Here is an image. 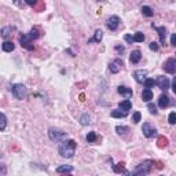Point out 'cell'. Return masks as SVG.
I'll return each instance as SVG.
<instances>
[{
    "label": "cell",
    "mask_w": 176,
    "mask_h": 176,
    "mask_svg": "<svg viewBox=\"0 0 176 176\" xmlns=\"http://www.w3.org/2000/svg\"><path fill=\"white\" fill-rule=\"evenodd\" d=\"M76 147H77V143L73 139H67V140H61L59 146H58V153L61 157L63 158H72L74 155Z\"/></svg>",
    "instance_id": "6da1fadb"
},
{
    "label": "cell",
    "mask_w": 176,
    "mask_h": 176,
    "mask_svg": "<svg viewBox=\"0 0 176 176\" xmlns=\"http://www.w3.org/2000/svg\"><path fill=\"white\" fill-rule=\"evenodd\" d=\"M153 165H154V161L146 160V161H143V162H140L139 165H138L136 168H135L134 171L131 172V174H132V175H138V176L147 175V174H150V171H151V168H153Z\"/></svg>",
    "instance_id": "7a4b0ae2"
},
{
    "label": "cell",
    "mask_w": 176,
    "mask_h": 176,
    "mask_svg": "<svg viewBox=\"0 0 176 176\" xmlns=\"http://www.w3.org/2000/svg\"><path fill=\"white\" fill-rule=\"evenodd\" d=\"M48 136L50 139L52 140V142H61V140L66 139L67 138V134L61 130H58V128H50L48 130Z\"/></svg>",
    "instance_id": "3957f363"
},
{
    "label": "cell",
    "mask_w": 176,
    "mask_h": 176,
    "mask_svg": "<svg viewBox=\"0 0 176 176\" xmlns=\"http://www.w3.org/2000/svg\"><path fill=\"white\" fill-rule=\"evenodd\" d=\"M11 92H13L14 98H17V99H23L28 95L26 87L23 86V84H14L13 88H11Z\"/></svg>",
    "instance_id": "277c9868"
},
{
    "label": "cell",
    "mask_w": 176,
    "mask_h": 176,
    "mask_svg": "<svg viewBox=\"0 0 176 176\" xmlns=\"http://www.w3.org/2000/svg\"><path fill=\"white\" fill-rule=\"evenodd\" d=\"M142 132L146 138H153L154 135L157 134V130H155V127H153L150 122H145L142 127Z\"/></svg>",
    "instance_id": "5b68a950"
},
{
    "label": "cell",
    "mask_w": 176,
    "mask_h": 176,
    "mask_svg": "<svg viewBox=\"0 0 176 176\" xmlns=\"http://www.w3.org/2000/svg\"><path fill=\"white\" fill-rule=\"evenodd\" d=\"M162 69L165 70L166 73L174 74V73L176 72V58H169V59H166V62L164 63Z\"/></svg>",
    "instance_id": "8992f818"
},
{
    "label": "cell",
    "mask_w": 176,
    "mask_h": 176,
    "mask_svg": "<svg viewBox=\"0 0 176 176\" xmlns=\"http://www.w3.org/2000/svg\"><path fill=\"white\" fill-rule=\"evenodd\" d=\"M155 84L158 86V88L162 91H166L169 88V78L165 77V76H158L157 80H155Z\"/></svg>",
    "instance_id": "52a82bcc"
},
{
    "label": "cell",
    "mask_w": 176,
    "mask_h": 176,
    "mask_svg": "<svg viewBox=\"0 0 176 176\" xmlns=\"http://www.w3.org/2000/svg\"><path fill=\"white\" fill-rule=\"evenodd\" d=\"M106 26L110 29V30H117V28L120 26V18L117 15H113V17H110L109 19H107V22H106Z\"/></svg>",
    "instance_id": "ba28073f"
},
{
    "label": "cell",
    "mask_w": 176,
    "mask_h": 176,
    "mask_svg": "<svg viewBox=\"0 0 176 176\" xmlns=\"http://www.w3.org/2000/svg\"><path fill=\"white\" fill-rule=\"evenodd\" d=\"M146 76H147V70H135L134 72V78L138 81V83H145L146 80Z\"/></svg>",
    "instance_id": "9c48e42d"
},
{
    "label": "cell",
    "mask_w": 176,
    "mask_h": 176,
    "mask_svg": "<svg viewBox=\"0 0 176 176\" xmlns=\"http://www.w3.org/2000/svg\"><path fill=\"white\" fill-rule=\"evenodd\" d=\"M19 42H21V46L25 47L26 50H29V51H32V50H34V47L30 44L32 40L29 39L28 34H21V37H19Z\"/></svg>",
    "instance_id": "30bf717a"
},
{
    "label": "cell",
    "mask_w": 176,
    "mask_h": 176,
    "mask_svg": "<svg viewBox=\"0 0 176 176\" xmlns=\"http://www.w3.org/2000/svg\"><path fill=\"white\" fill-rule=\"evenodd\" d=\"M122 66H124L122 61L121 59H116V61H113V62L109 65V69H110L111 73H118L120 70L122 69Z\"/></svg>",
    "instance_id": "8fae6325"
},
{
    "label": "cell",
    "mask_w": 176,
    "mask_h": 176,
    "mask_svg": "<svg viewBox=\"0 0 176 176\" xmlns=\"http://www.w3.org/2000/svg\"><path fill=\"white\" fill-rule=\"evenodd\" d=\"M117 91H118L120 95H122L125 99H130V98H132V95H134V92H132L131 88L124 87V86H120L118 88H117Z\"/></svg>",
    "instance_id": "7c38bea8"
},
{
    "label": "cell",
    "mask_w": 176,
    "mask_h": 176,
    "mask_svg": "<svg viewBox=\"0 0 176 176\" xmlns=\"http://www.w3.org/2000/svg\"><path fill=\"white\" fill-rule=\"evenodd\" d=\"M153 28L158 32V34H160V42H161V44H165V39H166V29L164 28V26H155L154 23H153Z\"/></svg>",
    "instance_id": "4fadbf2b"
},
{
    "label": "cell",
    "mask_w": 176,
    "mask_h": 176,
    "mask_svg": "<svg viewBox=\"0 0 176 176\" xmlns=\"http://www.w3.org/2000/svg\"><path fill=\"white\" fill-rule=\"evenodd\" d=\"M140 58H142V52L139 51V50H135V51L131 52V57H130V62L131 63H138L140 61Z\"/></svg>",
    "instance_id": "5bb4252c"
},
{
    "label": "cell",
    "mask_w": 176,
    "mask_h": 176,
    "mask_svg": "<svg viewBox=\"0 0 176 176\" xmlns=\"http://www.w3.org/2000/svg\"><path fill=\"white\" fill-rule=\"evenodd\" d=\"M142 99L145 102H150L151 99H153V92H151L150 88H145L142 92Z\"/></svg>",
    "instance_id": "9a60e30c"
},
{
    "label": "cell",
    "mask_w": 176,
    "mask_h": 176,
    "mask_svg": "<svg viewBox=\"0 0 176 176\" xmlns=\"http://www.w3.org/2000/svg\"><path fill=\"white\" fill-rule=\"evenodd\" d=\"M13 32H14L13 26H4V28L2 29V37L3 39H8V37L13 34Z\"/></svg>",
    "instance_id": "2e32d148"
},
{
    "label": "cell",
    "mask_w": 176,
    "mask_h": 176,
    "mask_svg": "<svg viewBox=\"0 0 176 176\" xmlns=\"http://www.w3.org/2000/svg\"><path fill=\"white\" fill-rule=\"evenodd\" d=\"M168 105H169V96L168 95H161L160 99H158V106L162 107V109H165Z\"/></svg>",
    "instance_id": "e0dca14e"
},
{
    "label": "cell",
    "mask_w": 176,
    "mask_h": 176,
    "mask_svg": "<svg viewBox=\"0 0 176 176\" xmlns=\"http://www.w3.org/2000/svg\"><path fill=\"white\" fill-rule=\"evenodd\" d=\"M118 107H120L121 110H124V111H128V110H131V109H132V102L130 101V99H125V101L120 102Z\"/></svg>",
    "instance_id": "ac0fdd59"
},
{
    "label": "cell",
    "mask_w": 176,
    "mask_h": 176,
    "mask_svg": "<svg viewBox=\"0 0 176 176\" xmlns=\"http://www.w3.org/2000/svg\"><path fill=\"white\" fill-rule=\"evenodd\" d=\"M114 172H117V174H128V171H125V164L124 162H118L116 164V165L113 166Z\"/></svg>",
    "instance_id": "d6986e66"
},
{
    "label": "cell",
    "mask_w": 176,
    "mask_h": 176,
    "mask_svg": "<svg viewBox=\"0 0 176 176\" xmlns=\"http://www.w3.org/2000/svg\"><path fill=\"white\" fill-rule=\"evenodd\" d=\"M73 171V166L72 165H59L57 168L58 174H69V172Z\"/></svg>",
    "instance_id": "ffe728a7"
},
{
    "label": "cell",
    "mask_w": 176,
    "mask_h": 176,
    "mask_svg": "<svg viewBox=\"0 0 176 176\" xmlns=\"http://www.w3.org/2000/svg\"><path fill=\"white\" fill-rule=\"evenodd\" d=\"M127 111H124L121 109H118V110H113L111 111V117H114V118H124V117H127Z\"/></svg>",
    "instance_id": "44dd1931"
},
{
    "label": "cell",
    "mask_w": 176,
    "mask_h": 176,
    "mask_svg": "<svg viewBox=\"0 0 176 176\" xmlns=\"http://www.w3.org/2000/svg\"><path fill=\"white\" fill-rule=\"evenodd\" d=\"M2 48H3V51H6V52H11V51H14L15 46H14L13 42H4L2 46Z\"/></svg>",
    "instance_id": "7402d4cb"
},
{
    "label": "cell",
    "mask_w": 176,
    "mask_h": 176,
    "mask_svg": "<svg viewBox=\"0 0 176 176\" xmlns=\"http://www.w3.org/2000/svg\"><path fill=\"white\" fill-rule=\"evenodd\" d=\"M29 39L30 40H36V39H39V36H40V33H39V30H37L36 28H33V29H30V32H29Z\"/></svg>",
    "instance_id": "603a6c76"
},
{
    "label": "cell",
    "mask_w": 176,
    "mask_h": 176,
    "mask_svg": "<svg viewBox=\"0 0 176 176\" xmlns=\"http://www.w3.org/2000/svg\"><path fill=\"white\" fill-rule=\"evenodd\" d=\"M102 37H103V32L101 30V29H96L95 30V34H94V42H96V43H99L102 40Z\"/></svg>",
    "instance_id": "cb8c5ba5"
},
{
    "label": "cell",
    "mask_w": 176,
    "mask_h": 176,
    "mask_svg": "<svg viewBox=\"0 0 176 176\" xmlns=\"http://www.w3.org/2000/svg\"><path fill=\"white\" fill-rule=\"evenodd\" d=\"M142 14L143 15H146V17H153V10H151L149 6H143L142 7Z\"/></svg>",
    "instance_id": "d4e9b609"
},
{
    "label": "cell",
    "mask_w": 176,
    "mask_h": 176,
    "mask_svg": "<svg viewBox=\"0 0 176 176\" xmlns=\"http://www.w3.org/2000/svg\"><path fill=\"white\" fill-rule=\"evenodd\" d=\"M134 40L136 43H143V40H145V34L142 33V32H136L134 36Z\"/></svg>",
    "instance_id": "484cf974"
},
{
    "label": "cell",
    "mask_w": 176,
    "mask_h": 176,
    "mask_svg": "<svg viewBox=\"0 0 176 176\" xmlns=\"http://www.w3.org/2000/svg\"><path fill=\"white\" fill-rule=\"evenodd\" d=\"M0 118H2V121H0V131H4V130H6V124H7V118H6V114L2 113V114H0Z\"/></svg>",
    "instance_id": "4316f807"
},
{
    "label": "cell",
    "mask_w": 176,
    "mask_h": 176,
    "mask_svg": "<svg viewBox=\"0 0 176 176\" xmlns=\"http://www.w3.org/2000/svg\"><path fill=\"white\" fill-rule=\"evenodd\" d=\"M116 131H117V134L124 135V134H127V132L130 131V128H128V127H121V125H117V127H116Z\"/></svg>",
    "instance_id": "83f0119b"
},
{
    "label": "cell",
    "mask_w": 176,
    "mask_h": 176,
    "mask_svg": "<svg viewBox=\"0 0 176 176\" xmlns=\"http://www.w3.org/2000/svg\"><path fill=\"white\" fill-rule=\"evenodd\" d=\"M87 140H88V143H94V142H95V140H96V134H95V132H88Z\"/></svg>",
    "instance_id": "f1b7e54d"
},
{
    "label": "cell",
    "mask_w": 176,
    "mask_h": 176,
    "mask_svg": "<svg viewBox=\"0 0 176 176\" xmlns=\"http://www.w3.org/2000/svg\"><path fill=\"white\" fill-rule=\"evenodd\" d=\"M168 121H169V124H171V125H175V124H176V113H175V111L169 113V116H168Z\"/></svg>",
    "instance_id": "f546056e"
},
{
    "label": "cell",
    "mask_w": 176,
    "mask_h": 176,
    "mask_svg": "<svg viewBox=\"0 0 176 176\" xmlns=\"http://www.w3.org/2000/svg\"><path fill=\"white\" fill-rule=\"evenodd\" d=\"M154 84H155L154 78H146V80H145V87L146 88H153Z\"/></svg>",
    "instance_id": "4dcf8cb0"
},
{
    "label": "cell",
    "mask_w": 176,
    "mask_h": 176,
    "mask_svg": "<svg viewBox=\"0 0 176 176\" xmlns=\"http://www.w3.org/2000/svg\"><path fill=\"white\" fill-rule=\"evenodd\" d=\"M140 117H142V114H140L139 111H135L134 116H132V121H134V124H138V122L140 121Z\"/></svg>",
    "instance_id": "1f68e13d"
},
{
    "label": "cell",
    "mask_w": 176,
    "mask_h": 176,
    "mask_svg": "<svg viewBox=\"0 0 176 176\" xmlns=\"http://www.w3.org/2000/svg\"><path fill=\"white\" fill-rule=\"evenodd\" d=\"M147 109H149V111H150V114H153V116H157V113H158V111H157V107H155L153 103H149V105H147Z\"/></svg>",
    "instance_id": "d6a6232c"
},
{
    "label": "cell",
    "mask_w": 176,
    "mask_h": 176,
    "mask_svg": "<svg viewBox=\"0 0 176 176\" xmlns=\"http://www.w3.org/2000/svg\"><path fill=\"white\" fill-rule=\"evenodd\" d=\"M80 122H81V125H88L90 124V116H88V114H84V116L80 118Z\"/></svg>",
    "instance_id": "836d02e7"
},
{
    "label": "cell",
    "mask_w": 176,
    "mask_h": 176,
    "mask_svg": "<svg viewBox=\"0 0 176 176\" xmlns=\"http://www.w3.org/2000/svg\"><path fill=\"white\" fill-rule=\"evenodd\" d=\"M166 143H168V140H166L165 138H160V139H158V146H160V147L166 146Z\"/></svg>",
    "instance_id": "e575fe53"
},
{
    "label": "cell",
    "mask_w": 176,
    "mask_h": 176,
    "mask_svg": "<svg viewBox=\"0 0 176 176\" xmlns=\"http://www.w3.org/2000/svg\"><path fill=\"white\" fill-rule=\"evenodd\" d=\"M149 47H150L151 51H158V44L155 43V42H151V43H150V46H149Z\"/></svg>",
    "instance_id": "d590c367"
},
{
    "label": "cell",
    "mask_w": 176,
    "mask_h": 176,
    "mask_svg": "<svg viewBox=\"0 0 176 176\" xmlns=\"http://www.w3.org/2000/svg\"><path fill=\"white\" fill-rule=\"evenodd\" d=\"M124 39H125V42H127V43H134V42H135V40H134V36H131V34H125Z\"/></svg>",
    "instance_id": "8d00e7d4"
},
{
    "label": "cell",
    "mask_w": 176,
    "mask_h": 176,
    "mask_svg": "<svg viewBox=\"0 0 176 176\" xmlns=\"http://www.w3.org/2000/svg\"><path fill=\"white\" fill-rule=\"evenodd\" d=\"M171 44L176 47V33H174V34L171 36Z\"/></svg>",
    "instance_id": "74e56055"
},
{
    "label": "cell",
    "mask_w": 176,
    "mask_h": 176,
    "mask_svg": "<svg viewBox=\"0 0 176 176\" xmlns=\"http://www.w3.org/2000/svg\"><path fill=\"white\" fill-rule=\"evenodd\" d=\"M172 90H174V94L176 95V77H174V80H172Z\"/></svg>",
    "instance_id": "f35d334b"
},
{
    "label": "cell",
    "mask_w": 176,
    "mask_h": 176,
    "mask_svg": "<svg viewBox=\"0 0 176 176\" xmlns=\"http://www.w3.org/2000/svg\"><path fill=\"white\" fill-rule=\"evenodd\" d=\"M26 2V4H29V6H34L37 3V0H25Z\"/></svg>",
    "instance_id": "ab89813d"
},
{
    "label": "cell",
    "mask_w": 176,
    "mask_h": 176,
    "mask_svg": "<svg viewBox=\"0 0 176 176\" xmlns=\"http://www.w3.org/2000/svg\"><path fill=\"white\" fill-rule=\"evenodd\" d=\"M116 50L118 52H124V47H122V46H116Z\"/></svg>",
    "instance_id": "60d3db41"
},
{
    "label": "cell",
    "mask_w": 176,
    "mask_h": 176,
    "mask_svg": "<svg viewBox=\"0 0 176 176\" xmlns=\"http://www.w3.org/2000/svg\"><path fill=\"white\" fill-rule=\"evenodd\" d=\"M14 3H15L17 6H19V3H21V0H14Z\"/></svg>",
    "instance_id": "b9f144b4"
}]
</instances>
